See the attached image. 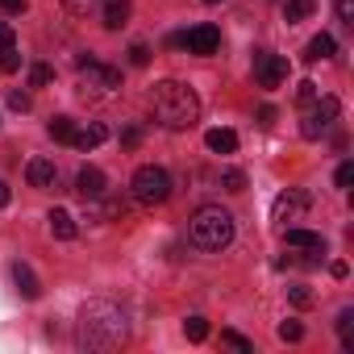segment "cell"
<instances>
[{
    "label": "cell",
    "instance_id": "obj_1",
    "mask_svg": "<svg viewBox=\"0 0 354 354\" xmlns=\"http://www.w3.org/2000/svg\"><path fill=\"white\" fill-rule=\"evenodd\" d=\"M150 113L162 129H192L201 121V96L180 80H162L150 92Z\"/></svg>",
    "mask_w": 354,
    "mask_h": 354
},
{
    "label": "cell",
    "instance_id": "obj_2",
    "mask_svg": "<svg viewBox=\"0 0 354 354\" xmlns=\"http://www.w3.org/2000/svg\"><path fill=\"white\" fill-rule=\"evenodd\" d=\"M80 342L84 346H117L125 342V313L109 300H92L80 313Z\"/></svg>",
    "mask_w": 354,
    "mask_h": 354
},
{
    "label": "cell",
    "instance_id": "obj_3",
    "mask_svg": "<svg viewBox=\"0 0 354 354\" xmlns=\"http://www.w3.org/2000/svg\"><path fill=\"white\" fill-rule=\"evenodd\" d=\"M188 238H192V246H201V250H225V246L234 242V217H230L225 209H217V205H205V209L192 213Z\"/></svg>",
    "mask_w": 354,
    "mask_h": 354
},
{
    "label": "cell",
    "instance_id": "obj_4",
    "mask_svg": "<svg viewBox=\"0 0 354 354\" xmlns=\"http://www.w3.org/2000/svg\"><path fill=\"white\" fill-rule=\"evenodd\" d=\"M75 71H80V96H84V100H109V96L121 88V71L96 63L92 55H80Z\"/></svg>",
    "mask_w": 354,
    "mask_h": 354
},
{
    "label": "cell",
    "instance_id": "obj_5",
    "mask_svg": "<svg viewBox=\"0 0 354 354\" xmlns=\"http://www.w3.org/2000/svg\"><path fill=\"white\" fill-rule=\"evenodd\" d=\"M129 188H133V201L138 205H162L171 196V175L162 167H138Z\"/></svg>",
    "mask_w": 354,
    "mask_h": 354
},
{
    "label": "cell",
    "instance_id": "obj_6",
    "mask_svg": "<svg viewBox=\"0 0 354 354\" xmlns=\"http://www.w3.org/2000/svg\"><path fill=\"white\" fill-rule=\"evenodd\" d=\"M167 46H180V50H188V55H217V50H221V30H217V26H192V30H184V34H171Z\"/></svg>",
    "mask_w": 354,
    "mask_h": 354
},
{
    "label": "cell",
    "instance_id": "obj_7",
    "mask_svg": "<svg viewBox=\"0 0 354 354\" xmlns=\"http://www.w3.org/2000/svg\"><path fill=\"white\" fill-rule=\"evenodd\" d=\"M337 113H342V104H337L333 96L313 100V104H308V113H304V121H300V133H304V138H321V133L337 121Z\"/></svg>",
    "mask_w": 354,
    "mask_h": 354
},
{
    "label": "cell",
    "instance_id": "obj_8",
    "mask_svg": "<svg viewBox=\"0 0 354 354\" xmlns=\"http://www.w3.org/2000/svg\"><path fill=\"white\" fill-rule=\"evenodd\" d=\"M254 80L263 88H279L288 80V59L283 55H271V50H254Z\"/></svg>",
    "mask_w": 354,
    "mask_h": 354
},
{
    "label": "cell",
    "instance_id": "obj_9",
    "mask_svg": "<svg viewBox=\"0 0 354 354\" xmlns=\"http://www.w3.org/2000/svg\"><path fill=\"white\" fill-rule=\"evenodd\" d=\"M304 209H308V192H304V188H288V192H279V196H275L271 217H275L279 225H288V221H300V217H304Z\"/></svg>",
    "mask_w": 354,
    "mask_h": 354
},
{
    "label": "cell",
    "instance_id": "obj_10",
    "mask_svg": "<svg viewBox=\"0 0 354 354\" xmlns=\"http://www.w3.org/2000/svg\"><path fill=\"white\" fill-rule=\"evenodd\" d=\"M104 188H109V180H104L100 167H80V175H75V192H80L84 201H100Z\"/></svg>",
    "mask_w": 354,
    "mask_h": 354
},
{
    "label": "cell",
    "instance_id": "obj_11",
    "mask_svg": "<svg viewBox=\"0 0 354 354\" xmlns=\"http://www.w3.org/2000/svg\"><path fill=\"white\" fill-rule=\"evenodd\" d=\"M26 180H30V188H55L59 184V167L50 162V158H30V167H26Z\"/></svg>",
    "mask_w": 354,
    "mask_h": 354
},
{
    "label": "cell",
    "instance_id": "obj_12",
    "mask_svg": "<svg viewBox=\"0 0 354 354\" xmlns=\"http://www.w3.org/2000/svg\"><path fill=\"white\" fill-rule=\"evenodd\" d=\"M9 279H13V288H17L26 300H38V296H42V283H38V275H34L26 263H13V267H9Z\"/></svg>",
    "mask_w": 354,
    "mask_h": 354
},
{
    "label": "cell",
    "instance_id": "obj_13",
    "mask_svg": "<svg viewBox=\"0 0 354 354\" xmlns=\"http://www.w3.org/2000/svg\"><path fill=\"white\" fill-rule=\"evenodd\" d=\"M283 238H288V246H296V250L325 254V238H321V234H313V230H283Z\"/></svg>",
    "mask_w": 354,
    "mask_h": 354
},
{
    "label": "cell",
    "instance_id": "obj_14",
    "mask_svg": "<svg viewBox=\"0 0 354 354\" xmlns=\"http://www.w3.org/2000/svg\"><path fill=\"white\" fill-rule=\"evenodd\" d=\"M205 146H209L213 154H234V150H238V133H234V129H209V133H205Z\"/></svg>",
    "mask_w": 354,
    "mask_h": 354
},
{
    "label": "cell",
    "instance_id": "obj_15",
    "mask_svg": "<svg viewBox=\"0 0 354 354\" xmlns=\"http://www.w3.org/2000/svg\"><path fill=\"white\" fill-rule=\"evenodd\" d=\"M317 9V0H283V21L296 26V21H308Z\"/></svg>",
    "mask_w": 354,
    "mask_h": 354
},
{
    "label": "cell",
    "instance_id": "obj_16",
    "mask_svg": "<svg viewBox=\"0 0 354 354\" xmlns=\"http://www.w3.org/2000/svg\"><path fill=\"white\" fill-rule=\"evenodd\" d=\"M104 138H109L104 125H88V129H75V142H71V146H75V150H96Z\"/></svg>",
    "mask_w": 354,
    "mask_h": 354
},
{
    "label": "cell",
    "instance_id": "obj_17",
    "mask_svg": "<svg viewBox=\"0 0 354 354\" xmlns=\"http://www.w3.org/2000/svg\"><path fill=\"white\" fill-rule=\"evenodd\" d=\"M46 221H50V234H55V238H63V242H71V238H75V221H71V213H67V209H55Z\"/></svg>",
    "mask_w": 354,
    "mask_h": 354
},
{
    "label": "cell",
    "instance_id": "obj_18",
    "mask_svg": "<svg viewBox=\"0 0 354 354\" xmlns=\"http://www.w3.org/2000/svg\"><path fill=\"white\" fill-rule=\"evenodd\" d=\"M129 21V0H109L104 5V30H121Z\"/></svg>",
    "mask_w": 354,
    "mask_h": 354
},
{
    "label": "cell",
    "instance_id": "obj_19",
    "mask_svg": "<svg viewBox=\"0 0 354 354\" xmlns=\"http://www.w3.org/2000/svg\"><path fill=\"white\" fill-rule=\"evenodd\" d=\"M333 50H337L333 38H329V34H317V38L308 42V50H304V59H308V63H321V59H333Z\"/></svg>",
    "mask_w": 354,
    "mask_h": 354
},
{
    "label": "cell",
    "instance_id": "obj_20",
    "mask_svg": "<svg viewBox=\"0 0 354 354\" xmlns=\"http://www.w3.org/2000/svg\"><path fill=\"white\" fill-rule=\"evenodd\" d=\"M50 138L71 146V142H75V121H71V117H55V121H50Z\"/></svg>",
    "mask_w": 354,
    "mask_h": 354
},
{
    "label": "cell",
    "instance_id": "obj_21",
    "mask_svg": "<svg viewBox=\"0 0 354 354\" xmlns=\"http://www.w3.org/2000/svg\"><path fill=\"white\" fill-rule=\"evenodd\" d=\"M337 333H342V346L354 350V308H346V313L337 317Z\"/></svg>",
    "mask_w": 354,
    "mask_h": 354
},
{
    "label": "cell",
    "instance_id": "obj_22",
    "mask_svg": "<svg viewBox=\"0 0 354 354\" xmlns=\"http://www.w3.org/2000/svg\"><path fill=\"white\" fill-rule=\"evenodd\" d=\"M184 333H188V342H205L209 337V321L205 317H188L184 321Z\"/></svg>",
    "mask_w": 354,
    "mask_h": 354
},
{
    "label": "cell",
    "instance_id": "obj_23",
    "mask_svg": "<svg viewBox=\"0 0 354 354\" xmlns=\"http://www.w3.org/2000/svg\"><path fill=\"white\" fill-rule=\"evenodd\" d=\"M221 184H225L230 192H242V188H246V175H242L238 167H230V171H221Z\"/></svg>",
    "mask_w": 354,
    "mask_h": 354
},
{
    "label": "cell",
    "instance_id": "obj_24",
    "mask_svg": "<svg viewBox=\"0 0 354 354\" xmlns=\"http://www.w3.org/2000/svg\"><path fill=\"white\" fill-rule=\"evenodd\" d=\"M221 342H225V346H234V350H242V354H250V350H254V346H250L242 333H234V329H221Z\"/></svg>",
    "mask_w": 354,
    "mask_h": 354
},
{
    "label": "cell",
    "instance_id": "obj_25",
    "mask_svg": "<svg viewBox=\"0 0 354 354\" xmlns=\"http://www.w3.org/2000/svg\"><path fill=\"white\" fill-rule=\"evenodd\" d=\"M279 337H283V342H300V337H304V325H300V321H283V325H279Z\"/></svg>",
    "mask_w": 354,
    "mask_h": 354
},
{
    "label": "cell",
    "instance_id": "obj_26",
    "mask_svg": "<svg viewBox=\"0 0 354 354\" xmlns=\"http://www.w3.org/2000/svg\"><path fill=\"white\" fill-rule=\"evenodd\" d=\"M0 67H5V71H17V67H21V55H17V46L0 50Z\"/></svg>",
    "mask_w": 354,
    "mask_h": 354
},
{
    "label": "cell",
    "instance_id": "obj_27",
    "mask_svg": "<svg viewBox=\"0 0 354 354\" xmlns=\"http://www.w3.org/2000/svg\"><path fill=\"white\" fill-rule=\"evenodd\" d=\"M333 180H337V188H350V184H354V162H342Z\"/></svg>",
    "mask_w": 354,
    "mask_h": 354
},
{
    "label": "cell",
    "instance_id": "obj_28",
    "mask_svg": "<svg viewBox=\"0 0 354 354\" xmlns=\"http://www.w3.org/2000/svg\"><path fill=\"white\" fill-rule=\"evenodd\" d=\"M129 63H133V67H146V63H150V50H146L142 42H138V46H129Z\"/></svg>",
    "mask_w": 354,
    "mask_h": 354
},
{
    "label": "cell",
    "instance_id": "obj_29",
    "mask_svg": "<svg viewBox=\"0 0 354 354\" xmlns=\"http://www.w3.org/2000/svg\"><path fill=\"white\" fill-rule=\"evenodd\" d=\"M296 100H300V104H313V100H317V84H308V80H304V84L296 88Z\"/></svg>",
    "mask_w": 354,
    "mask_h": 354
},
{
    "label": "cell",
    "instance_id": "obj_30",
    "mask_svg": "<svg viewBox=\"0 0 354 354\" xmlns=\"http://www.w3.org/2000/svg\"><path fill=\"white\" fill-rule=\"evenodd\" d=\"M288 296H292V304H300V308H308V304H313V292H308V288H292Z\"/></svg>",
    "mask_w": 354,
    "mask_h": 354
},
{
    "label": "cell",
    "instance_id": "obj_31",
    "mask_svg": "<svg viewBox=\"0 0 354 354\" xmlns=\"http://www.w3.org/2000/svg\"><path fill=\"white\" fill-rule=\"evenodd\" d=\"M337 17H342L346 26H354V0H337Z\"/></svg>",
    "mask_w": 354,
    "mask_h": 354
},
{
    "label": "cell",
    "instance_id": "obj_32",
    "mask_svg": "<svg viewBox=\"0 0 354 354\" xmlns=\"http://www.w3.org/2000/svg\"><path fill=\"white\" fill-rule=\"evenodd\" d=\"M30 80H34V88H42V84H50V80H55V71H50V67H34V75H30Z\"/></svg>",
    "mask_w": 354,
    "mask_h": 354
},
{
    "label": "cell",
    "instance_id": "obj_33",
    "mask_svg": "<svg viewBox=\"0 0 354 354\" xmlns=\"http://www.w3.org/2000/svg\"><path fill=\"white\" fill-rule=\"evenodd\" d=\"M9 104H13V109H17V113H26V109H30V96H26V92H17V88H13V92H9Z\"/></svg>",
    "mask_w": 354,
    "mask_h": 354
},
{
    "label": "cell",
    "instance_id": "obj_34",
    "mask_svg": "<svg viewBox=\"0 0 354 354\" xmlns=\"http://www.w3.org/2000/svg\"><path fill=\"white\" fill-rule=\"evenodd\" d=\"M26 5H30V0H0V9H5V13H26Z\"/></svg>",
    "mask_w": 354,
    "mask_h": 354
},
{
    "label": "cell",
    "instance_id": "obj_35",
    "mask_svg": "<svg viewBox=\"0 0 354 354\" xmlns=\"http://www.w3.org/2000/svg\"><path fill=\"white\" fill-rule=\"evenodd\" d=\"M9 46H13V26L0 21V50H9Z\"/></svg>",
    "mask_w": 354,
    "mask_h": 354
},
{
    "label": "cell",
    "instance_id": "obj_36",
    "mask_svg": "<svg viewBox=\"0 0 354 354\" xmlns=\"http://www.w3.org/2000/svg\"><path fill=\"white\" fill-rule=\"evenodd\" d=\"M329 275H333V279H346V275H350V267L337 259V263H329Z\"/></svg>",
    "mask_w": 354,
    "mask_h": 354
},
{
    "label": "cell",
    "instance_id": "obj_37",
    "mask_svg": "<svg viewBox=\"0 0 354 354\" xmlns=\"http://www.w3.org/2000/svg\"><path fill=\"white\" fill-rule=\"evenodd\" d=\"M121 142H125V146H138V142H142V133H138V129H125V133H121Z\"/></svg>",
    "mask_w": 354,
    "mask_h": 354
},
{
    "label": "cell",
    "instance_id": "obj_38",
    "mask_svg": "<svg viewBox=\"0 0 354 354\" xmlns=\"http://www.w3.org/2000/svg\"><path fill=\"white\" fill-rule=\"evenodd\" d=\"M259 117H263V125H271V121H275V109H271V104H263V109H259Z\"/></svg>",
    "mask_w": 354,
    "mask_h": 354
},
{
    "label": "cell",
    "instance_id": "obj_39",
    "mask_svg": "<svg viewBox=\"0 0 354 354\" xmlns=\"http://www.w3.org/2000/svg\"><path fill=\"white\" fill-rule=\"evenodd\" d=\"M9 196H13V192H9V184H5V180H0V209H5V205H9Z\"/></svg>",
    "mask_w": 354,
    "mask_h": 354
},
{
    "label": "cell",
    "instance_id": "obj_40",
    "mask_svg": "<svg viewBox=\"0 0 354 354\" xmlns=\"http://www.w3.org/2000/svg\"><path fill=\"white\" fill-rule=\"evenodd\" d=\"M205 5H221V0H205Z\"/></svg>",
    "mask_w": 354,
    "mask_h": 354
}]
</instances>
